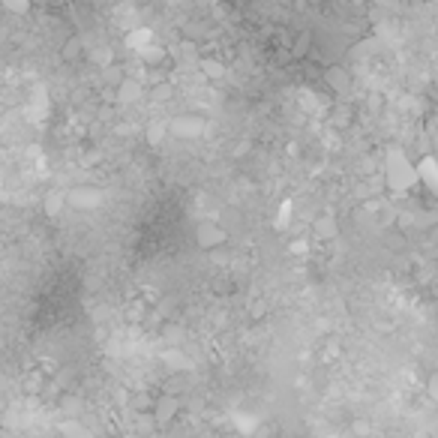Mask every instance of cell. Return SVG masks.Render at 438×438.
<instances>
[{
  "label": "cell",
  "mask_w": 438,
  "mask_h": 438,
  "mask_svg": "<svg viewBox=\"0 0 438 438\" xmlns=\"http://www.w3.org/2000/svg\"><path fill=\"white\" fill-rule=\"evenodd\" d=\"M63 54H67V58H76V54H81V42H78V40L67 42V49H63Z\"/></svg>",
  "instance_id": "obj_15"
},
{
  "label": "cell",
  "mask_w": 438,
  "mask_h": 438,
  "mask_svg": "<svg viewBox=\"0 0 438 438\" xmlns=\"http://www.w3.org/2000/svg\"><path fill=\"white\" fill-rule=\"evenodd\" d=\"M139 60L144 63V67H159V63H166V49L162 45H157V42H150L148 49H141L139 51Z\"/></svg>",
  "instance_id": "obj_10"
},
{
  "label": "cell",
  "mask_w": 438,
  "mask_h": 438,
  "mask_svg": "<svg viewBox=\"0 0 438 438\" xmlns=\"http://www.w3.org/2000/svg\"><path fill=\"white\" fill-rule=\"evenodd\" d=\"M67 204H69V195H67V193H60V189H54V193H49V195H45V202H42V211L54 219V216H60L63 211H67Z\"/></svg>",
  "instance_id": "obj_7"
},
{
  "label": "cell",
  "mask_w": 438,
  "mask_h": 438,
  "mask_svg": "<svg viewBox=\"0 0 438 438\" xmlns=\"http://www.w3.org/2000/svg\"><path fill=\"white\" fill-rule=\"evenodd\" d=\"M430 396H432L435 403H438V372H435V376L430 378Z\"/></svg>",
  "instance_id": "obj_17"
},
{
  "label": "cell",
  "mask_w": 438,
  "mask_h": 438,
  "mask_svg": "<svg viewBox=\"0 0 438 438\" xmlns=\"http://www.w3.org/2000/svg\"><path fill=\"white\" fill-rule=\"evenodd\" d=\"M387 180L394 189H408L417 180V171L408 166V162H403V157L394 150L390 153V166H387Z\"/></svg>",
  "instance_id": "obj_1"
},
{
  "label": "cell",
  "mask_w": 438,
  "mask_h": 438,
  "mask_svg": "<svg viewBox=\"0 0 438 438\" xmlns=\"http://www.w3.org/2000/svg\"><path fill=\"white\" fill-rule=\"evenodd\" d=\"M168 130L177 135V139H195V135H202L207 130V123L202 121V117H195V114H180L175 117V121L168 123Z\"/></svg>",
  "instance_id": "obj_4"
},
{
  "label": "cell",
  "mask_w": 438,
  "mask_h": 438,
  "mask_svg": "<svg viewBox=\"0 0 438 438\" xmlns=\"http://www.w3.org/2000/svg\"><path fill=\"white\" fill-rule=\"evenodd\" d=\"M123 78H126V76H123V69L117 67V63H112V67H103V81H105L108 87H114V90H117Z\"/></svg>",
  "instance_id": "obj_12"
},
{
  "label": "cell",
  "mask_w": 438,
  "mask_h": 438,
  "mask_svg": "<svg viewBox=\"0 0 438 438\" xmlns=\"http://www.w3.org/2000/svg\"><path fill=\"white\" fill-rule=\"evenodd\" d=\"M180 414V399L175 394H162L157 403L150 408V417H153V426H168L175 423Z\"/></svg>",
  "instance_id": "obj_2"
},
{
  "label": "cell",
  "mask_w": 438,
  "mask_h": 438,
  "mask_svg": "<svg viewBox=\"0 0 438 438\" xmlns=\"http://www.w3.org/2000/svg\"><path fill=\"white\" fill-rule=\"evenodd\" d=\"M291 222V202H282L279 204V213H277V222H273V228H277V231H282V228H286Z\"/></svg>",
  "instance_id": "obj_13"
},
{
  "label": "cell",
  "mask_w": 438,
  "mask_h": 438,
  "mask_svg": "<svg viewBox=\"0 0 438 438\" xmlns=\"http://www.w3.org/2000/svg\"><path fill=\"white\" fill-rule=\"evenodd\" d=\"M141 96H144V85H141L139 78H130V76H126V78L121 81V87H117V103H121V105H135Z\"/></svg>",
  "instance_id": "obj_5"
},
{
  "label": "cell",
  "mask_w": 438,
  "mask_h": 438,
  "mask_svg": "<svg viewBox=\"0 0 438 438\" xmlns=\"http://www.w3.org/2000/svg\"><path fill=\"white\" fill-rule=\"evenodd\" d=\"M126 49H132V51H141V49H148V45L153 42V33L148 30V27H139V30H130L126 33Z\"/></svg>",
  "instance_id": "obj_9"
},
{
  "label": "cell",
  "mask_w": 438,
  "mask_h": 438,
  "mask_svg": "<svg viewBox=\"0 0 438 438\" xmlns=\"http://www.w3.org/2000/svg\"><path fill=\"white\" fill-rule=\"evenodd\" d=\"M315 234L324 237V240H331V237H336V219L327 213V216H318L315 219Z\"/></svg>",
  "instance_id": "obj_11"
},
{
  "label": "cell",
  "mask_w": 438,
  "mask_h": 438,
  "mask_svg": "<svg viewBox=\"0 0 438 438\" xmlns=\"http://www.w3.org/2000/svg\"><path fill=\"white\" fill-rule=\"evenodd\" d=\"M168 132H171V130H168L166 121H150L148 130H144V139H148L150 148H159V144L168 139Z\"/></svg>",
  "instance_id": "obj_8"
},
{
  "label": "cell",
  "mask_w": 438,
  "mask_h": 438,
  "mask_svg": "<svg viewBox=\"0 0 438 438\" xmlns=\"http://www.w3.org/2000/svg\"><path fill=\"white\" fill-rule=\"evenodd\" d=\"M324 81H327V87L333 90V94H345L351 85V76L345 72V67H331L324 72Z\"/></svg>",
  "instance_id": "obj_6"
},
{
  "label": "cell",
  "mask_w": 438,
  "mask_h": 438,
  "mask_svg": "<svg viewBox=\"0 0 438 438\" xmlns=\"http://www.w3.org/2000/svg\"><path fill=\"white\" fill-rule=\"evenodd\" d=\"M3 6L12 9V12H27V6H30V3H27V0H3Z\"/></svg>",
  "instance_id": "obj_14"
},
{
  "label": "cell",
  "mask_w": 438,
  "mask_h": 438,
  "mask_svg": "<svg viewBox=\"0 0 438 438\" xmlns=\"http://www.w3.org/2000/svg\"><path fill=\"white\" fill-rule=\"evenodd\" d=\"M207 67V76H222V67L219 63H204Z\"/></svg>",
  "instance_id": "obj_18"
},
{
  "label": "cell",
  "mask_w": 438,
  "mask_h": 438,
  "mask_svg": "<svg viewBox=\"0 0 438 438\" xmlns=\"http://www.w3.org/2000/svg\"><path fill=\"white\" fill-rule=\"evenodd\" d=\"M306 42H309V36L304 33V36H300V40H297V49H295V54H297V58H300V54H306V51H309V45H306Z\"/></svg>",
  "instance_id": "obj_16"
},
{
  "label": "cell",
  "mask_w": 438,
  "mask_h": 438,
  "mask_svg": "<svg viewBox=\"0 0 438 438\" xmlns=\"http://www.w3.org/2000/svg\"><path fill=\"white\" fill-rule=\"evenodd\" d=\"M228 240V231L219 222H213V219H207V222H202L195 228V243L198 249H219Z\"/></svg>",
  "instance_id": "obj_3"
}]
</instances>
